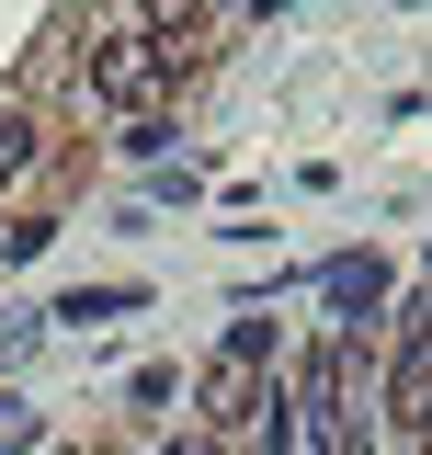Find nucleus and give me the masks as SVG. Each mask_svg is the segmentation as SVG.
<instances>
[{
  "label": "nucleus",
  "instance_id": "nucleus-1",
  "mask_svg": "<svg viewBox=\"0 0 432 455\" xmlns=\"http://www.w3.org/2000/svg\"><path fill=\"white\" fill-rule=\"evenodd\" d=\"M160 80H171V57L148 46L137 23H114L103 46H92V92H103V103H125V114H148V103H160Z\"/></svg>",
  "mask_w": 432,
  "mask_h": 455
},
{
  "label": "nucleus",
  "instance_id": "nucleus-2",
  "mask_svg": "<svg viewBox=\"0 0 432 455\" xmlns=\"http://www.w3.org/2000/svg\"><path fill=\"white\" fill-rule=\"evenodd\" d=\"M387 421H398V433H432V331H410V353H398V376H387Z\"/></svg>",
  "mask_w": 432,
  "mask_h": 455
},
{
  "label": "nucleus",
  "instance_id": "nucleus-3",
  "mask_svg": "<svg viewBox=\"0 0 432 455\" xmlns=\"http://www.w3.org/2000/svg\"><path fill=\"white\" fill-rule=\"evenodd\" d=\"M251 410H262V364H251V353H216V376H205V421L228 433V421H251Z\"/></svg>",
  "mask_w": 432,
  "mask_h": 455
},
{
  "label": "nucleus",
  "instance_id": "nucleus-4",
  "mask_svg": "<svg viewBox=\"0 0 432 455\" xmlns=\"http://www.w3.org/2000/svg\"><path fill=\"white\" fill-rule=\"evenodd\" d=\"M376 296H387V262H376V251H353V262H330V307H353V319H364Z\"/></svg>",
  "mask_w": 432,
  "mask_h": 455
},
{
  "label": "nucleus",
  "instance_id": "nucleus-5",
  "mask_svg": "<svg viewBox=\"0 0 432 455\" xmlns=\"http://www.w3.org/2000/svg\"><path fill=\"white\" fill-rule=\"evenodd\" d=\"M125 307H137V284H80V296H57L46 319H80L92 331V319H125Z\"/></svg>",
  "mask_w": 432,
  "mask_h": 455
},
{
  "label": "nucleus",
  "instance_id": "nucleus-6",
  "mask_svg": "<svg viewBox=\"0 0 432 455\" xmlns=\"http://www.w3.org/2000/svg\"><path fill=\"white\" fill-rule=\"evenodd\" d=\"M23 160H35V114H23V103H0V182H12Z\"/></svg>",
  "mask_w": 432,
  "mask_h": 455
},
{
  "label": "nucleus",
  "instance_id": "nucleus-7",
  "mask_svg": "<svg viewBox=\"0 0 432 455\" xmlns=\"http://www.w3.org/2000/svg\"><path fill=\"white\" fill-rule=\"evenodd\" d=\"M421 455H432V433H421Z\"/></svg>",
  "mask_w": 432,
  "mask_h": 455
},
{
  "label": "nucleus",
  "instance_id": "nucleus-8",
  "mask_svg": "<svg viewBox=\"0 0 432 455\" xmlns=\"http://www.w3.org/2000/svg\"><path fill=\"white\" fill-rule=\"evenodd\" d=\"M57 455H68V444H57Z\"/></svg>",
  "mask_w": 432,
  "mask_h": 455
}]
</instances>
